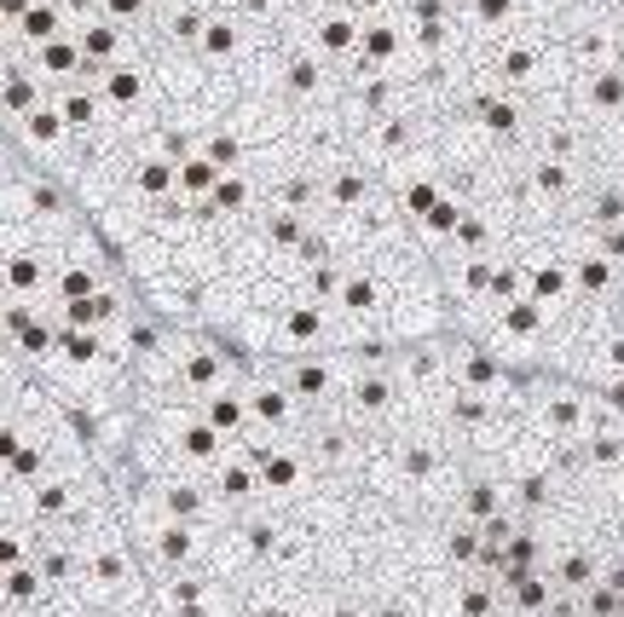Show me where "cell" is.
<instances>
[{"mask_svg":"<svg viewBox=\"0 0 624 617\" xmlns=\"http://www.w3.org/2000/svg\"><path fill=\"white\" fill-rule=\"evenodd\" d=\"M93 87H98V98H105L110 116H139V110L163 105V93H156V75H151L145 58H122V64L98 70Z\"/></svg>","mask_w":624,"mask_h":617,"instance_id":"1","label":"cell"},{"mask_svg":"<svg viewBox=\"0 0 624 617\" xmlns=\"http://www.w3.org/2000/svg\"><path fill=\"white\" fill-rule=\"evenodd\" d=\"M278 93H284V105H318V98H330V64L318 58L313 47H284L278 58Z\"/></svg>","mask_w":624,"mask_h":617,"instance_id":"2","label":"cell"},{"mask_svg":"<svg viewBox=\"0 0 624 617\" xmlns=\"http://www.w3.org/2000/svg\"><path fill=\"white\" fill-rule=\"evenodd\" d=\"M358 35H365V17H353L348 7H318L307 17V40L325 64H358Z\"/></svg>","mask_w":624,"mask_h":617,"instance_id":"3","label":"cell"},{"mask_svg":"<svg viewBox=\"0 0 624 617\" xmlns=\"http://www.w3.org/2000/svg\"><path fill=\"white\" fill-rule=\"evenodd\" d=\"M335 306H341V318L353 323V346H358L365 323H376L381 312H388V283H381V277L370 272V265H348V277H341Z\"/></svg>","mask_w":624,"mask_h":617,"instance_id":"4","label":"cell"},{"mask_svg":"<svg viewBox=\"0 0 624 617\" xmlns=\"http://www.w3.org/2000/svg\"><path fill=\"white\" fill-rule=\"evenodd\" d=\"M451 387H462V393H480V399H503V387H509V376H503V364L492 346H451Z\"/></svg>","mask_w":624,"mask_h":617,"instance_id":"5","label":"cell"},{"mask_svg":"<svg viewBox=\"0 0 624 617\" xmlns=\"http://www.w3.org/2000/svg\"><path fill=\"white\" fill-rule=\"evenodd\" d=\"M122 197H128V202H139V209H156V202L179 197V162H168V156H151V151H139V156H133V168H128V185H122Z\"/></svg>","mask_w":624,"mask_h":617,"instance_id":"6","label":"cell"},{"mask_svg":"<svg viewBox=\"0 0 624 617\" xmlns=\"http://www.w3.org/2000/svg\"><path fill=\"white\" fill-rule=\"evenodd\" d=\"M244 40H249V24L232 7H220L209 24H203V40H197V64H203L209 75L237 64V58H244Z\"/></svg>","mask_w":624,"mask_h":617,"instance_id":"7","label":"cell"},{"mask_svg":"<svg viewBox=\"0 0 624 617\" xmlns=\"http://www.w3.org/2000/svg\"><path fill=\"white\" fill-rule=\"evenodd\" d=\"M70 35H75V47H82L87 70H110V64H122V58H139L133 52V35L105 24V17H87V24H75Z\"/></svg>","mask_w":624,"mask_h":617,"instance_id":"8","label":"cell"},{"mask_svg":"<svg viewBox=\"0 0 624 617\" xmlns=\"http://www.w3.org/2000/svg\"><path fill=\"white\" fill-rule=\"evenodd\" d=\"M197 416H203L220 439H226L232 450L244 444L249 434H255V422H249V404H244V393H237V381L232 387H220V393H209V399H197Z\"/></svg>","mask_w":624,"mask_h":617,"instance_id":"9","label":"cell"},{"mask_svg":"<svg viewBox=\"0 0 624 617\" xmlns=\"http://www.w3.org/2000/svg\"><path fill=\"white\" fill-rule=\"evenodd\" d=\"M399 58H405V24L399 17H365V35H358V64H370L388 75Z\"/></svg>","mask_w":624,"mask_h":617,"instance_id":"10","label":"cell"},{"mask_svg":"<svg viewBox=\"0 0 624 617\" xmlns=\"http://www.w3.org/2000/svg\"><path fill=\"white\" fill-rule=\"evenodd\" d=\"M52 594H58V589L42 578V571H35V560L0 578V606H12V612H35V617H42V612L52 606Z\"/></svg>","mask_w":624,"mask_h":617,"instance_id":"11","label":"cell"},{"mask_svg":"<svg viewBox=\"0 0 624 617\" xmlns=\"http://www.w3.org/2000/svg\"><path fill=\"white\" fill-rule=\"evenodd\" d=\"M35 543H42V531L24 525V520H0V578L17 566H30L35 560Z\"/></svg>","mask_w":624,"mask_h":617,"instance_id":"12","label":"cell"},{"mask_svg":"<svg viewBox=\"0 0 624 617\" xmlns=\"http://www.w3.org/2000/svg\"><path fill=\"white\" fill-rule=\"evenodd\" d=\"M220 179H226V174H220L214 162H203V156H186V162H179V202H209Z\"/></svg>","mask_w":624,"mask_h":617,"instance_id":"13","label":"cell"},{"mask_svg":"<svg viewBox=\"0 0 624 617\" xmlns=\"http://www.w3.org/2000/svg\"><path fill=\"white\" fill-rule=\"evenodd\" d=\"M567 295H573V272H561V265H532V272H527V300L561 306Z\"/></svg>","mask_w":624,"mask_h":617,"instance_id":"14","label":"cell"},{"mask_svg":"<svg viewBox=\"0 0 624 617\" xmlns=\"http://www.w3.org/2000/svg\"><path fill=\"white\" fill-rule=\"evenodd\" d=\"M474 116H480V128L497 133V139L520 133V105H515V98H492V93H480V98H474Z\"/></svg>","mask_w":624,"mask_h":617,"instance_id":"15","label":"cell"},{"mask_svg":"<svg viewBox=\"0 0 624 617\" xmlns=\"http://www.w3.org/2000/svg\"><path fill=\"white\" fill-rule=\"evenodd\" d=\"M457 219H462V202L439 191V197H434V209L416 219V232L428 237V242H451V237H457Z\"/></svg>","mask_w":624,"mask_h":617,"instance_id":"16","label":"cell"},{"mask_svg":"<svg viewBox=\"0 0 624 617\" xmlns=\"http://www.w3.org/2000/svg\"><path fill=\"white\" fill-rule=\"evenodd\" d=\"M590 110H596V116L624 110V70H619V64H601V70L590 75Z\"/></svg>","mask_w":624,"mask_h":617,"instance_id":"17","label":"cell"},{"mask_svg":"<svg viewBox=\"0 0 624 617\" xmlns=\"http://www.w3.org/2000/svg\"><path fill=\"white\" fill-rule=\"evenodd\" d=\"M503 335H515V341H538L543 335V306L520 295L515 306H503Z\"/></svg>","mask_w":624,"mask_h":617,"instance_id":"18","label":"cell"},{"mask_svg":"<svg viewBox=\"0 0 624 617\" xmlns=\"http://www.w3.org/2000/svg\"><path fill=\"white\" fill-rule=\"evenodd\" d=\"M497 75L509 81V87L532 81V75H538V47H527V40H509V47L497 52Z\"/></svg>","mask_w":624,"mask_h":617,"instance_id":"19","label":"cell"},{"mask_svg":"<svg viewBox=\"0 0 624 617\" xmlns=\"http://www.w3.org/2000/svg\"><path fill=\"white\" fill-rule=\"evenodd\" d=\"M573 289H584L590 300H601V295L613 289V260H608V254H584L578 272H573Z\"/></svg>","mask_w":624,"mask_h":617,"instance_id":"20","label":"cell"},{"mask_svg":"<svg viewBox=\"0 0 624 617\" xmlns=\"http://www.w3.org/2000/svg\"><path fill=\"white\" fill-rule=\"evenodd\" d=\"M532 179H538L550 197H561V191L573 185V174H567V162H561V156H538V162H532Z\"/></svg>","mask_w":624,"mask_h":617,"instance_id":"21","label":"cell"},{"mask_svg":"<svg viewBox=\"0 0 624 617\" xmlns=\"http://www.w3.org/2000/svg\"><path fill=\"white\" fill-rule=\"evenodd\" d=\"M509 12H515V0H474V17H480V24H503Z\"/></svg>","mask_w":624,"mask_h":617,"instance_id":"22","label":"cell"},{"mask_svg":"<svg viewBox=\"0 0 624 617\" xmlns=\"http://www.w3.org/2000/svg\"><path fill=\"white\" fill-rule=\"evenodd\" d=\"M601 254H608L613 265L624 260V225H613V232H608V242H601Z\"/></svg>","mask_w":624,"mask_h":617,"instance_id":"23","label":"cell"},{"mask_svg":"<svg viewBox=\"0 0 624 617\" xmlns=\"http://www.w3.org/2000/svg\"><path fill=\"white\" fill-rule=\"evenodd\" d=\"M608 369H613V376H624V335L608 346Z\"/></svg>","mask_w":624,"mask_h":617,"instance_id":"24","label":"cell"},{"mask_svg":"<svg viewBox=\"0 0 624 617\" xmlns=\"http://www.w3.org/2000/svg\"><path fill=\"white\" fill-rule=\"evenodd\" d=\"M174 7H179V0H145V12H151V17H163V12H174Z\"/></svg>","mask_w":624,"mask_h":617,"instance_id":"25","label":"cell"}]
</instances>
